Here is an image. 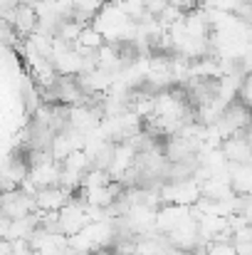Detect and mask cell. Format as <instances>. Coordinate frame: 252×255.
Listing matches in <instances>:
<instances>
[{
  "instance_id": "1",
  "label": "cell",
  "mask_w": 252,
  "mask_h": 255,
  "mask_svg": "<svg viewBox=\"0 0 252 255\" xmlns=\"http://www.w3.org/2000/svg\"><path fill=\"white\" fill-rule=\"evenodd\" d=\"M0 213L7 216L10 221L27 218V216L35 213V196H30L20 186L17 188H10V191H2L0 193Z\"/></svg>"
},
{
  "instance_id": "2",
  "label": "cell",
  "mask_w": 252,
  "mask_h": 255,
  "mask_svg": "<svg viewBox=\"0 0 252 255\" xmlns=\"http://www.w3.org/2000/svg\"><path fill=\"white\" fill-rule=\"evenodd\" d=\"M70 191H65L62 186H50L35 193V211L37 213H57L70 203Z\"/></svg>"
},
{
  "instance_id": "3",
  "label": "cell",
  "mask_w": 252,
  "mask_h": 255,
  "mask_svg": "<svg viewBox=\"0 0 252 255\" xmlns=\"http://www.w3.org/2000/svg\"><path fill=\"white\" fill-rule=\"evenodd\" d=\"M10 223H12V221H10L7 216H2V213H0V241H7V231H10Z\"/></svg>"
},
{
  "instance_id": "4",
  "label": "cell",
  "mask_w": 252,
  "mask_h": 255,
  "mask_svg": "<svg viewBox=\"0 0 252 255\" xmlns=\"http://www.w3.org/2000/svg\"><path fill=\"white\" fill-rule=\"evenodd\" d=\"M5 2H7V7H17L22 0H5Z\"/></svg>"
}]
</instances>
